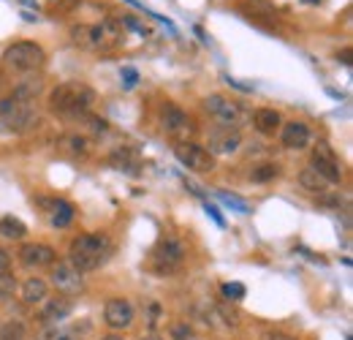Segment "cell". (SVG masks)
I'll use <instances>...</instances> for the list:
<instances>
[{"label":"cell","mask_w":353,"mask_h":340,"mask_svg":"<svg viewBox=\"0 0 353 340\" xmlns=\"http://www.w3.org/2000/svg\"><path fill=\"white\" fill-rule=\"evenodd\" d=\"M112 251H114V245H112L109 234L88 232V234H79L77 240H71V245H68V264L77 272H92V270L106 264V258L112 256Z\"/></svg>","instance_id":"6da1fadb"},{"label":"cell","mask_w":353,"mask_h":340,"mask_svg":"<svg viewBox=\"0 0 353 340\" xmlns=\"http://www.w3.org/2000/svg\"><path fill=\"white\" fill-rule=\"evenodd\" d=\"M95 104V90L85 82H63L52 90L49 106L63 117H82Z\"/></svg>","instance_id":"7a4b0ae2"},{"label":"cell","mask_w":353,"mask_h":340,"mask_svg":"<svg viewBox=\"0 0 353 340\" xmlns=\"http://www.w3.org/2000/svg\"><path fill=\"white\" fill-rule=\"evenodd\" d=\"M71 39L77 46L90 49V52H109L114 46H120L125 33L123 25L117 19H103L98 25H77L71 28Z\"/></svg>","instance_id":"3957f363"},{"label":"cell","mask_w":353,"mask_h":340,"mask_svg":"<svg viewBox=\"0 0 353 340\" xmlns=\"http://www.w3.org/2000/svg\"><path fill=\"white\" fill-rule=\"evenodd\" d=\"M46 60V52L33 41H17L11 44L3 55V66L6 71L14 74H33L36 68H41Z\"/></svg>","instance_id":"277c9868"},{"label":"cell","mask_w":353,"mask_h":340,"mask_svg":"<svg viewBox=\"0 0 353 340\" xmlns=\"http://www.w3.org/2000/svg\"><path fill=\"white\" fill-rule=\"evenodd\" d=\"M36 123H39V112H36L33 101H22V98H14V95L0 101V128L22 133Z\"/></svg>","instance_id":"5b68a950"},{"label":"cell","mask_w":353,"mask_h":340,"mask_svg":"<svg viewBox=\"0 0 353 340\" xmlns=\"http://www.w3.org/2000/svg\"><path fill=\"white\" fill-rule=\"evenodd\" d=\"M185 261V245L174 234H163L158 245L152 248V267L155 272H174L176 267Z\"/></svg>","instance_id":"8992f818"},{"label":"cell","mask_w":353,"mask_h":340,"mask_svg":"<svg viewBox=\"0 0 353 340\" xmlns=\"http://www.w3.org/2000/svg\"><path fill=\"white\" fill-rule=\"evenodd\" d=\"M174 155L182 167H188V169H193V171L207 174V171L215 169V155H212L207 147L196 144V142H176Z\"/></svg>","instance_id":"52a82bcc"},{"label":"cell","mask_w":353,"mask_h":340,"mask_svg":"<svg viewBox=\"0 0 353 340\" xmlns=\"http://www.w3.org/2000/svg\"><path fill=\"white\" fill-rule=\"evenodd\" d=\"M161 126H163V131H166L169 136L182 139V142H185V136H190V133L196 131L193 117H190L185 109H179L176 104H163V106H161Z\"/></svg>","instance_id":"ba28073f"},{"label":"cell","mask_w":353,"mask_h":340,"mask_svg":"<svg viewBox=\"0 0 353 340\" xmlns=\"http://www.w3.org/2000/svg\"><path fill=\"white\" fill-rule=\"evenodd\" d=\"M310 169H315L329 185L332 182H340L343 180V169H340V158L334 155V150L326 144V142H321L315 150H312V167Z\"/></svg>","instance_id":"9c48e42d"},{"label":"cell","mask_w":353,"mask_h":340,"mask_svg":"<svg viewBox=\"0 0 353 340\" xmlns=\"http://www.w3.org/2000/svg\"><path fill=\"white\" fill-rule=\"evenodd\" d=\"M204 109H207L210 115H215L225 126H234V123H239V117H242L239 104L231 101V98H225V95H218V93L204 98Z\"/></svg>","instance_id":"30bf717a"},{"label":"cell","mask_w":353,"mask_h":340,"mask_svg":"<svg viewBox=\"0 0 353 340\" xmlns=\"http://www.w3.org/2000/svg\"><path fill=\"white\" fill-rule=\"evenodd\" d=\"M103 321L112 330H128L133 324V305L123 297H112L103 308Z\"/></svg>","instance_id":"8fae6325"},{"label":"cell","mask_w":353,"mask_h":340,"mask_svg":"<svg viewBox=\"0 0 353 340\" xmlns=\"http://www.w3.org/2000/svg\"><path fill=\"white\" fill-rule=\"evenodd\" d=\"M52 283L57 292L63 294H82L85 292V278L82 272H77L71 264H57L52 270Z\"/></svg>","instance_id":"7c38bea8"},{"label":"cell","mask_w":353,"mask_h":340,"mask_svg":"<svg viewBox=\"0 0 353 340\" xmlns=\"http://www.w3.org/2000/svg\"><path fill=\"white\" fill-rule=\"evenodd\" d=\"M54 258H57V251L52 245H44V243H28L19 248V261L30 270L49 267V264H54Z\"/></svg>","instance_id":"4fadbf2b"},{"label":"cell","mask_w":353,"mask_h":340,"mask_svg":"<svg viewBox=\"0 0 353 340\" xmlns=\"http://www.w3.org/2000/svg\"><path fill=\"white\" fill-rule=\"evenodd\" d=\"M39 205L49 215V223L54 229H65L71 220H74V205L65 202V199H39Z\"/></svg>","instance_id":"5bb4252c"},{"label":"cell","mask_w":353,"mask_h":340,"mask_svg":"<svg viewBox=\"0 0 353 340\" xmlns=\"http://www.w3.org/2000/svg\"><path fill=\"white\" fill-rule=\"evenodd\" d=\"M239 142H242V136H239V131L231 126H221L215 128L212 133H210V153L215 155V153H234L236 147H239Z\"/></svg>","instance_id":"9a60e30c"},{"label":"cell","mask_w":353,"mask_h":340,"mask_svg":"<svg viewBox=\"0 0 353 340\" xmlns=\"http://www.w3.org/2000/svg\"><path fill=\"white\" fill-rule=\"evenodd\" d=\"M280 131H283V133H280L283 147H288V150H302V147L310 144V128L305 126V123H299V120L280 126Z\"/></svg>","instance_id":"2e32d148"},{"label":"cell","mask_w":353,"mask_h":340,"mask_svg":"<svg viewBox=\"0 0 353 340\" xmlns=\"http://www.w3.org/2000/svg\"><path fill=\"white\" fill-rule=\"evenodd\" d=\"M74 310V302L68 297H54L46 299L44 310H41V321L44 324H54V321H63L68 313Z\"/></svg>","instance_id":"e0dca14e"},{"label":"cell","mask_w":353,"mask_h":340,"mask_svg":"<svg viewBox=\"0 0 353 340\" xmlns=\"http://www.w3.org/2000/svg\"><path fill=\"white\" fill-rule=\"evenodd\" d=\"M253 126L259 133H264V136H274L280 126H283V120H280V112L277 109H259L256 115H253Z\"/></svg>","instance_id":"ac0fdd59"},{"label":"cell","mask_w":353,"mask_h":340,"mask_svg":"<svg viewBox=\"0 0 353 340\" xmlns=\"http://www.w3.org/2000/svg\"><path fill=\"white\" fill-rule=\"evenodd\" d=\"M109 164L114 169L136 174L139 171V155H136V150H131V147H114L112 155H109Z\"/></svg>","instance_id":"d6986e66"},{"label":"cell","mask_w":353,"mask_h":340,"mask_svg":"<svg viewBox=\"0 0 353 340\" xmlns=\"http://www.w3.org/2000/svg\"><path fill=\"white\" fill-rule=\"evenodd\" d=\"M239 8H242V14H248L250 19H274V17H277L274 3H269V0H245Z\"/></svg>","instance_id":"ffe728a7"},{"label":"cell","mask_w":353,"mask_h":340,"mask_svg":"<svg viewBox=\"0 0 353 340\" xmlns=\"http://www.w3.org/2000/svg\"><path fill=\"white\" fill-rule=\"evenodd\" d=\"M22 299L28 305H39L46 299V283L41 278H28L25 286H22Z\"/></svg>","instance_id":"44dd1931"},{"label":"cell","mask_w":353,"mask_h":340,"mask_svg":"<svg viewBox=\"0 0 353 340\" xmlns=\"http://www.w3.org/2000/svg\"><path fill=\"white\" fill-rule=\"evenodd\" d=\"M0 234H3L6 240H22V237L28 234V226H25L19 218L6 215V218H0Z\"/></svg>","instance_id":"7402d4cb"},{"label":"cell","mask_w":353,"mask_h":340,"mask_svg":"<svg viewBox=\"0 0 353 340\" xmlns=\"http://www.w3.org/2000/svg\"><path fill=\"white\" fill-rule=\"evenodd\" d=\"M299 182H302V188L305 191H310V193H323L326 188H329V182L318 174L315 169H302V174H299Z\"/></svg>","instance_id":"603a6c76"},{"label":"cell","mask_w":353,"mask_h":340,"mask_svg":"<svg viewBox=\"0 0 353 340\" xmlns=\"http://www.w3.org/2000/svg\"><path fill=\"white\" fill-rule=\"evenodd\" d=\"M41 87L44 82L36 77V79H25V82H19V85L14 87V98H22V101H33L39 93H41Z\"/></svg>","instance_id":"cb8c5ba5"},{"label":"cell","mask_w":353,"mask_h":340,"mask_svg":"<svg viewBox=\"0 0 353 340\" xmlns=\"http://www.w3.org/2000/svg\"><path fill=\"white\" fill-rule=\"evenodd\" d=\"M280 174V167L277 164H261V167H256V169L250 171V180L253 182H269V180H274Z\"/></svg>","instance_id":"d4e9b609"},{"label":"cell","mask_w":353,"mask_h":340,"mask_svg":"<svg viewBox=\"0 0 353 340\" xmlns=\"http://www.w3.org/2000/svg\"><path fill=\"white\" fill-rule=\"evenodd\" d=\"M0 340H25V324L22 321H6L0 327Z\"/></svg>","instance_id":"484cf974"},{"label":"cell","mask_w":353,"mask_h":340,"mask_svg":"<svg viewBox=\"0 0 353 340\" xmlns=\"http://www.w3.org/2000/svg\"><path fill=\"white\" fill-rule=\"evenodd\" d=\"M14 292H17V278H14L8 270H6V272H0V302H3V299H8Z\"/></svg>","instance_id":"4316f807"},{"label":"cell","mask_w":353,"mask_h":340,"mask_svg":"<svg viewBox=\"0 0 353 340\" xmlns=\"http://www.w3.org/2000/svg\"><path fill=\"white\" fill-rule=\"evenodd\" d=\"M221 292H223V297L231 299V302H236V299H245V294H248L242 283H223Z\"/></svg>","instance_id":"83f0119b"},{"label":"cell","mask_w":353,"mask_h":340,"mask_svg":"<svg viewBox=\"0 0 353 340\" xmlns=\"http://www.w3.org/2000/svg\"><path fill=\"white\" fill-rule=\"evenodd\" d=\"M172 338L174 340H199L188 324H174V327H172Z\"/></svg>","instance_id":"f1b7e54d"},{"label":"cell","mask_w":353,"mask_h":340,"mask_svg":"<svg viewBox=\"0 0 353 340\" xmlns=\"http://www.w3.org/2000/svg\"><path fill=\"white\" fill-rule=\"evenodd\" d=\"M120 77H123V85L128 87H136V82H139V74H136V68H131V66H125L123 71H120Z\"/></svg>","instance_id":"f546056e"},{"label":"cell","mask_w":353,"mask_h":340,"mask_svg":"<svg viewBox=\"0 0 353 340\" xmlns=\"http://www.w3.org/2000/svg\"><path fill=\"white\" fill-rule=\"evenodd\" d=\"M65 144H71V150H77V153H88V139H82V136H68Z\"/></svg>","instance_id":"4dcf8cb0"},{"label":"cell","mask_w":353,"mask_h":340,"mask_svg":"<svg viewBox=\"0 0 353 340\" xmlns=\"http://www.w3.org/2000/svg\"><path fill=\"white\" fill-rule=\"evenodd\" d=\"M221 196H223V202H228V205H231V207H236L239 213H250V207H248L245 202H239V199H234V196H228V193H221Z\"/></svg>","instance_id":"1f68e13d"},{"label":"cell","mask_w":353,"mask_h":340,"mask_svg":"<svg viewBox=\"0 0 353 340\" xmlns=\"http://www.w3.org/2000/svg\"><path fill=\"white\" fill-rule=\"evenodd\" d=\"M8 267H11V256H8L6 251H3V248H0V272H6Z\"/></svg>","instance_id":"d6a6232c"},{"label":"cell","mask_w":353,"mask_h":340,"mask_svg":"<svg viewBox=\"0 0 353 340\" xmlns=\"http://www.w3.org/2000/svg\"><path fill=\"white\" fill-rule=\"evenodd\" d=\"M207 213L212 215V218H215V220H218V226H225V220H223L221 218V213H218V207H212V205H207Z\"/></svg>","instance_id":"836d02e7"},{"label":"cell","mask_w":353,"mask_h":340,"mask_svg":"<svg viewBox=\"0 0 353 340\" xmlns=\"http://www.w3.org/2000/svg\"><path fill=\"white\" fill-rule=\"evenodd\" d=\"M101 340H125L123 335H106V338H101Z\"/></svg>","instance_id":"e575fe53"},{"label":"cell","mask_w":353,"mask_h":340,"mask_svg":"<svg viewBox=\"0 0 353 340\" xmlns=\"http://www.w3.org/2000/svg\"><path fill=\"white\" fill-rule=\"evenodd\" d=\"M266 340H291V338H283V335H272V338H266Z\"/></svg>","instance_id":"d590c367"},{"label":"cell","mask_w":353,"mask_h":340,"mask_svg":"<svg viewBox=\"0 0 353 340\" xmlns=\"http://www.w3.org/2000/svg\"><path fill=\"white\" fill-rule=\"evenodd\" d=\"M144 340H163V338H158V335H150V338H144Z\"/></svg>","instance_id":"8d00e7d4"},{"label":"cell","mask_w":353,"mask_h":340,"mask_svg":"<svg viewBox=\"0 0 353 340\" xmlns=\"http://www.w3.org/2000/svg\"><path fill=\"white\" fill-rule=\"evenodd\" d=\"M57 340H74V338H68V335H60Z\"/></svg>","instance_id":"74e56055"},{"label":"cell","mask_w":353,"mask_h":340,"mask_svg":"<svg viewBox=\"0 0 353 340\" xmlns=\"http://www.w3.org/2000/svg\"><path fill=\"white\" fill-rule=\"evenodd\" d=\"M305 3H321V0H305Z\"/></svg>","instance_id":"f35d334b"}]
</instances>
